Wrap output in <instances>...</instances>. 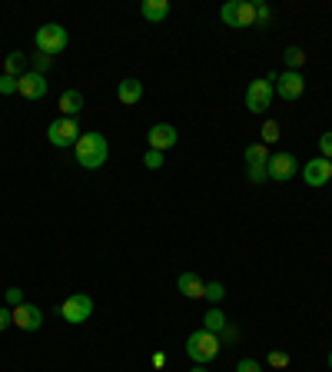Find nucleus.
<instances>
[{"label": "nucleus", "mask_w": 332, "mask_h": 372, "mask_svg": "<svg viewBox=\"0 0 332 372\" xmlns=\"http://www.w3.org/2000/svg\"><path fill=\"white\" fill-rule=\"evenodd\" d=\"M177 286H179V293L186 296V299H203V296H206V282L200 280L196 273H183Z\"/></svg>", "instance_id": "14"}, {"label": "nucleus", "mask_w": 332, "mask_h": 372, "mask_svg": "<svg viewBox=\"0 0 332 372\" xmlns=\"http://www.w3.org/2000/svg\"><path fill=\"white\" fill-rule=\"evenodd\" d=\"M186 356H190L196 366H206V362H213L219 356V336L206 333V329H196V333H190V339H186Z\"/></svg>", "instance_id": "2"}, {"label": "nucleus", "mask_w": 332, "mask_h": 372, "mask_svg": "<svg viewBox=\"0 0 332 372\" xmlns=\"http://www.w3.org/2000/svg\"><path fill=\"white\" fill-rule=\"evenodd\" d=\"M203 329H206V333H213V336H219L223 329H226V316H223V309L213 306L209 312H206V316H203Z\"/></svg>", "instance_id": "19"}, {"label": "nucleus", "mask_w": 332, "mask_h": 372, "mask_svg": "<svg viewBox=\"0 0 332 372\" xmlns=\"http://www.w3.org/2000/svg\"><path fill=\"white\" fill-rule=\"evenodd\" d=\"M0 93H4V97L17 93V77H7V74H4V77H0Z\"/></svg>", "instance_id": "27"}, {"label": "nucleus", "mask_w": 332, "mask_h": 372, "mask_svg": "<svg viewBox=\"0 0 332 372\" xmlns=\"http://www.w3.org/2000/svg\"><path fill=\"white\" fill-rule=\"evenodd\" d=\"M282 60H286V67H289V70H296V74H299V67L306 64V53L299 50V47H286V50H282Z\"/></svg>", "instance_id": "21"}, {"label": "nucleus", "mask_w": 332, "mask_h": 372, "mask_svg": "<svg viewBox=\"0 0 332 372\" xmlns=\"http://www.w3.org/2000/svg\"><path fill=\"white\" fill-rule=\"evenodd\" d=\"M276 93H279L282 100H299V97L306 93V80H303V74L286 70L282 77H276Z\"/></svg>", "instance_id": "10"}, {"label": "nucleus", "mask_w": 332, "mask_h": 372, "mask_svg": "<svg viewBox=\"0 0 332 372\" xmlns=\"http://www.w3.org/2000/svg\"><path fill=\"white\" fill-rule=\"evenodd\" d=\"M253 4H256V24H269V20H272L269 4H263V0H253Z\"/></svg>", "instance_id": "24"}, {"label": "nucleus", "mask_w": 332, "mask_h": 372, "mask_svg": "<svg viewBox=\"0 0 332 372\" xmlns=\"http://www.w3.org/2000/svg\"><path fill=\"white\" fill-rule=\"evenodd\" d=\"M163 156L166 153H160V150H150V153L143 156V163H146V170H160L163 167Z\"/></svg>", "instance_id": "25"}, {"label": "nucleus", "mask_w": 332, "mask_h": 372, "mask_svg": "<svg viewBox=\"0 0 332 372\" xmlns=\"http://www.w3.org/2000/svg\"><path fill=\"white\" fill-rule=\"evenodd\" d=\"M303 180H306L309 186H326V183H332V160H326V156L309 160L306 167H303Z\"/></svg>", "instance_id": "11"}, {"label": "nucleus", "mask_w": 332, "mask_h": 372, "mask_svg": "<svg viewBox=\"0 0 332 372\" xmlns=\"http://www.w3.org/2000/svg\"><path fill=\"white\" fill-rule=\"evenodd\" d=\"M13 326L24 329V333H37L40 326H43V312H40V306H34V303L13 306Z\"/></svg>", "instance_id": "9"}, {"label": "nucleus", "mask_w": 332, "mask_h": 372, "mask_svg": "<svg viewBox=\"0 0 332 372\" xmlns=\"http://www.w3.org/2000/svg\"><path fill=\"white\" fill-rule=\"evenodd\" d=\"M80 123L77 120H70V116H57L50 127H47V140L57 146V150H67V146H77L80 140Z\"/></svg>", "instance_id": "3"}, {"label": "nucleus", "mask_w": 332, "mask_h": 372, "mask_svg": "<svg viewBox=\"0 0 332 372\" xmlns=\"http://www.w3.org/2000/svg\"><path fill=\"white\" fill-rule=\"evenodd\" d=\"M116 97H120V103L123 106H133V103L143 100V83L140 80H120V87H116Z\"/></svg>", "instance_id": "15"}, {"label": "nucleus", "mask_w": 332, "mask_h": 372, "mask_svg": "<svg viewBox=\"0 0 332 372\" xmlns=\"http://www.w3.org/2000/svg\"><path fill=\"white\" fill-rule=\"evenodd\" d=\"M326 362H329V369H332V349H329V356H326Z\"/></svg>", "instance_id": "34"}, {"label": "nucleus", "mask_w": 332, "mask_h": 372, "mask_svg": "<svg viewBox=\"0 0 332 372\" xmlns=\"http://www.w3.org/2000/svg\"><path fill=\"white\" fill-rule=\"evenodd\" d=\"M20 303H24V289L11 286V289H7V306H20Z\"/></svg>", "instance_id": "29"}, {"label": "nucleus", "mask_w": 332, "mask_h": 372, "mask_svg": "<svg viewBox=\"0 0 332 372\" xmlns=\"http://www.w3.org/2000/svg\"><path fill=\"white\" fill-rule=\"evenodd\" d=\"M50 64H53V57H47V53H37V57H34V70H37V74H43Z\"/></svg>", "instance_id": "31"}, {"label": "nucleus", "mask_w": 332, "mask_h": 372, "mask_svg": "<svg viewBox=\"0 0 332 372\" xmlns=\"http://www.w3.org/2000/svg\"><path fill=\"white\" fill-rule=\"evenodd\" d=\"M7 326H13V309L0 306V333H4V329H7Z\"/></svg>", "instance_id": "33"}, {"label": "nucleus", "mask_w": 332, "mask_h": 372, "mask_svg": "<svg viewBox=\"0 0 332 372\" xmlns=\"http://www.w3.org/2000/svg\"><path fill=\"white\" fill-rule=\"evenodd\" d=\"M266 173H269V180L289 183L296 173H299V160H296L293 153H272L266 163Z\"/></svg>", "instance_id": "8"}, {"label": "nucleus", "mask_w": 332, "mask_h": 372, "mask_svg": "<svg viewBox=\"0 0 332 372\" xmlns=\"http://www.w3.org/2000/svg\"><path fill=\"white\" fill-rule=\"evenodd\" d=\"M146 140H150V150H160V153H166L170 146H177L179 133H177V127H170V123H156V127H150Z\"/></svg>", "instance_id": "13"}, {"label": "nucleus", "mask_w": 332, "mask_h": 372, "mask_svg": "<svg viewBox=\"0 0 332 372\" xmlns=\"http://www.w3.org/2000/svg\"><path fill=\"white\" fill-rule=\"evenodd\" d=\"M223 296H226V286H223V282H206V296H203V299H209L213 306H219V303H223Z\"/></svg>", "instance_id": "22"}, {"label": "nucleus", "mask_w": 332, "mask_h": 372, "mask_svg": "<svg viewBox=\"0 0 332 372\" xmlns=\"http://www.w3.org/2000/svg\"><path fill=\"white\" fill-rule=\"evenodd\" d=\"M219 20L226 27H253L256 24V4L253 0H230L219 7Z\"/></svg>", "instance_id": "5"}, {"label": "nucleus", "mask_w": 332, "mask_h": 372, "mask_svg": "<svg viewBox=\"0 0 332 372\" xmlns=\"http://www.w3.org/2000/svg\"><path fill=\"white\" fill-rule=\"evenodd\" d=\"M272 83H276V77H263L246 87V106L253 113H266L269 106H272Z\"/></svg>", "instance_id": "7"}, {"label": "nucleus", "mask_w": 332, "mask_h": 372, "mask_svg": "<svg viewBox=\"0 0 332 372\" xmlns=\"http://www.w3.org/2000/svg\"><path fill=\"white\" fill-rule=\"evenodd\" d=\"M269 163V150L263 143H249L246 146V167H266Z\"/></svg>", "instance_id": "20"}, {"label": "nucleus", "mask_w": 332, "mask_h": 372, "mask_svg": "<svg viewBox=\"0 0 332 372\" xmlns=\"http://www.w3.org/2000/svg\"><path fill=\"white\" fill-rule=\"evenodd\" d=\"M279 140V123H276V120H266V123H263V146H266V143H276Z\"/></svg>", "instance_id": "23"}, {"label": "nucleus", "mask_w": 332, "mask_h": 372, "mask_svg": "<svg viewBox=\"0 0 332 372\" xmlns=\"http://www.w3.org/2000/svg\"><path fill=\"white\" fill-rule=\"evenodd\" d=\"M269 362H272L276 369H286V366H289V352H269Z\"/></svg>", "instance_id": "30"}, {"label": "nucleus", "mask_w": 332, "mask_h": 372, "mask_svg": "<svg viewBox=\"0 0 332 372\" xmlns=\"http://www.w3.org/2000/svg\"><path fill=\"white\" fill-rule=\"evenodd\" d=\"M34 43H37L40 53H47V57H53V53H64L67 43H70V37H67V30L60 24H43L34 34Z\"/></svg>", "instance_id": "4"}, {"label": "nucleus", "mask_w": 332, "mask_h": 372, "mask_svg": "<svg viewBox=\"0 0 332 372\" xmlns=\"http://www.w3.org/2000/svg\"><path fill=\"white\" fill-rule=\"evenodd\" d=\"M4 74H7V77H24L27 74V53H20V50H13V53H7V57H4Z\"/></svg>", "instance_id": "18"}, {"label": "nucleus", "mask_w": 332, "mask_h": 372, "mask_svg": "<svg viewBox=\"0 0 332 372\" xmlns=\"http://www.w3.org/2000/svg\"><path fill=\"white\" fill-rule=\"evenodd\" d=\"M193 372H206V369H203V366H196V369H193Z\"/></svg>", "instance_id": "35"}, {"label": "nucleus", "mask_w": 332, "mask_h": 372, "mask_svg": "<svg viewBox=\"0 0 332 372\" xmlns=\"http://www.w3.org/2000/svg\"><path fill=\"white\" fill-rule=\"evenodd\" d=\"M80 110H83V93L80 90H64L60 93V113L70 116V120H77Z\"/></svg>", "instance_id": "17"}, {"label": "nucleus", "mask_w": 332, "mask_h": 372, "mask_svg": "<svg viewBox=\"0 0 332 372\" xmlns=\"http://www.w3.org/2000/svg\"><path fill=\"white\" fill-rule=\"evenodd\" d=\"M60 316H64L70 326H80V322H87L93 316V299L87 293H74L67 296L64 303H60Z\"/></svg>", "instance_id": "6"}, {"label": "nucleus", "mask_w": 332, "mask_h": 372, "mask_svg": "<svg viewBox=\"0 0 332 372\" xmlns=\"http://www.w3.org/2000/svg\"><path fill=\"white\" fill-rule=\"evenodd\" d=\"M74 153H77V163L83 170H100L103 163L110 160V143H106V137H103V133L87 130V133H80Z\"/></svg>", "instance_id": "1"}, {"label": "nucleus", "mask_w": 332, "mask_h": 372, "mask_svg": "<svg viewBox=\"0 0 332 372\" xmlns=\"http://www.w3.org/2000/svg\"><path fill=\"white\" fill-rule=\"evenodd\" d=\"M319 150H322L326 160H332V133H322V137H319Z\"/></svg>", "instance_id": "32"}, {"label": "nucleus", "mask_w": 332, "mask_h": 372, "mask_svg": "<svg viewBox=\"0 0 332 372\" xmlns=\"http://www.w3.org/2000/svg\"><path fill=\"white\" fill-rule=\"evenodd\" d=\"M236 372H263V366L256 359H240L236 362Z\"/></svg>", "instance_id": "28"}, {"label": "nucleus", "mask_w": 332, "mask_h": 372, "mask_svg": "<svg viewBox=\"0 0 332 372\" xmlns=\"http://www.w3.org/2000/svg\"><path fill=\"white\" fill-rule=\"evenodd\" d=\"M17 93L27 97V100H40V97L47 93V77L37 74V70H27L24 77L17 80Z\"/></svg>", "instance_id": "12"}, {"label": "nucleus", "mask_w": 332, "mask_h": 372, "mask_svg": "<svg viewBox=\"0 0 332 372\" xmlns=\"http://www.w3.org/2000/svg\"><path fill=\"white\" fill-rule=\"evenodd\" d=\"M140 13L150 20V24H160V20L170 17V0H143Z\"/></svg>", "instance_id": "16"}, {"label": "nucleus", "mask_w": 332, "mask_h": 372, "mask_svg": "<svg viewBox=\"0 0 332 372\" xmlns=\"http://www.w3.org/2000/svg\"><path fill=\"white\" fill-rule=\"evenodd\" d=\"M246 177H249L253 183H266V180H269L266 167H246Z\"/></svg>", "instance_id": "26"}]
</instances>
